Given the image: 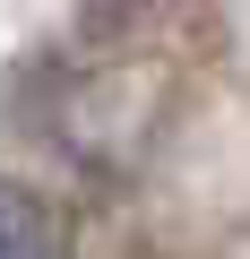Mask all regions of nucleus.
Masks as SVG:
<instances>
[{
  "label": "nucleus",
  "instance_id": "nucleus-1",
  "mask_svg": "<svg viewBox=\"0 0 250 259\" xmlns=\"http://www.w3.org/2000/svg\"><path fill=\"white\" fill-rule=\"evenodd\" d=\"M0 259H61V216L26 182H0Z\"/></svg>",
  "mask_w": 250,
  "mask_h": 259
}]
</instances>
